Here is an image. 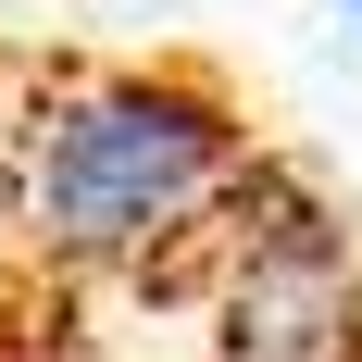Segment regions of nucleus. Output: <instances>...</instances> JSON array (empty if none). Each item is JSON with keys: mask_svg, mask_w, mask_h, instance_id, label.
<instances>
[{"mask_svg": "<svg viewBox=\"0 0 362 362\" xmlns=\"http://www.w3.org/2000/svg\"><path fill=\"white\" fill-rule=\"evenodd\" d=\"M288 138L200 37H13L0 75V362H88L112 325L200 313Z\"/></svg>", "mask_w": 362, "mask_h": 362, "instance_id": "1", "label": "nucleus"}, {"mask_svg": "<svg viewBox=\"0 0 362 362\" xmlns=\"http://www.w3.org/2000/svg\"><path fill=\"white\" fill-rule=\"evenodd\" d=\"M200 313H213V362H362V225L300 150L275 163Z\"/></svg>", "mask_w": 362, "mask_h": 362, "instance_id": "2", "label": "nucleus"}, {"mask_svg": "<svg viewBox=\"0 0 362 362\" xmlns=\"http://www.w3.org/2000/svg\"><path fill=\"white\" fill-rule=\"evenodd\" d=\"M0 75H13V25H0Z\"/></svg>", "mask_w": 362, "mask_h": 362, "instance_id": "3", "label": "nucleus"}, {"mask_svg": "<svg viewBox=\"0 0 362 362\" xmlns=\"http://www.w3.org/2000/svg\"><path fill=\"white\" fill-rule=\"evenodd\" d=\"M337 13H350V25H362V0H337Z\"/></svg>", "mask_w": 362, "mask_h": 362, "instance_id": "4", "label": "nucleus"}]
</instances>
